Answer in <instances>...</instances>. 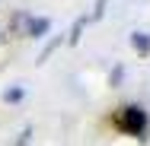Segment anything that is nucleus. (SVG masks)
<instances>
[{"instance_id": "nucleus-1", "label": "nucleus", "mask_w": 150, "mask_h": 146, "mask_svg": "<svg viewBox=\"0 0 150 146\" xmlns=\"http://www.w3.org/2000/svg\"><path fill=\"white\" fill-rule=\"evenodd\" d=\"M121 124L128 127V130H134V133H141L144 130V124H147V117H144V111L141 108H125V115H121Z\"/></svg>"}, {"instance_id": "nucleus-2", "label": "nucleus", "mask_w": 150, "mask_h": 146, "mask_svg": "<svg viewBox=\"0 0 150 146\" xmlns=\"http://www.w3.org/2000/svg\"><path fill=\"white\" fill-rule=\"evenodd\" d=\"M48 29H51V22H48L45 16H35V19L26 16V35H29V38H42Z\"/></svg>"}, {"instance_id": "nucleus-3", "label": "nucleus", "mask_w": 150, "mask_h": 146, "mask_svg": "<svg viewBox=\"0 0 150 146\" xmlns=\"http://www.w3.org/2000/svg\"><path fill=\"white\" fill-rule=\"evenodd\" d=\"M131 45H134L141 54H147V51H150V35H147V32H134V35H131Z\"/></svg>"}, {"instance_id": "nucleus-4", "label": "nucleus", "mask_w": 150, "mask_h": 146, "mask_svg": "<svg viewBox=\"0 0 150 146\" xmlns=\"http://www.w3.org/2000/svg\"><path fill=\"white\" fill-rule=\"evenodd\" d=\"M19 98H23V89H10L6 92V102H19Z\"/></svg>"}, {"instance_id": "nucleus-5", "label": "nucleus", "mask_w": 150, "mask_h": 146, "mask_svg": "<svg viewBox=\"0 0 150 146\" xmlns=\"http://www.w3.org/2000/svg\"><path fill=\"white\" fill-rule=\"evenodd\" d=\"M0 38H3V35H0Z\"/></svg>"}]
</instances>
